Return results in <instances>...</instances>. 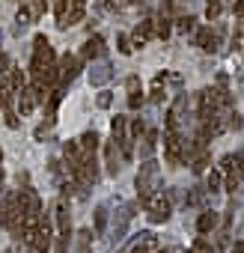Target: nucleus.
<instances>
[{"instance_id":"nucleus-35","label":"nucleus","mask_w":244,"mask_h":253,"mask_svg":"<svg viewBox=\"0 0 244 253\" xmlns=\"http://www.w3.org/2000/svg\"><path fill=\"white\" fill-rule=\"evenodd\" d=\"M229 253H244V241H235V244H232V250H229Z\"/></svg>"},{"instance_id":"nucleus-33","label":"nucleus","mask_w":244,"mask_h":253,"mask_svg":"<svg viewBox=\"0 0 244 253\" xmlns=\"http://www.w3.org/2000/svg\"><path fill=\"white\" fill-rule=\"evenodd\" d=\"M6 98H9V86H6V84H0V107L6 104Z\"/></svg>"},{"instance_id":"nucleus-7","label":"nucleus","mask_w":244,"mask_h":253,"mask_svg":"<svg viewBox=\"0 0 244 253\" xmlns=\"http://www.w3.org/2000/svg\"><path fill=\"white\" fill-rule=\"evenodd\" d=\"M223 170H226V191H235L238 182L244 179V152H235V155H223Z\"/></svg>"},{"instance_id":"nucleus-34","label":"nucleus","mask_w":244,"mask_h":253,"mask_svg":"<svg viewBox=\"0 0 244 253\" xmlns=\"http://www.w3.org/2000/svg\"><path fill=\"white\" fill-rule=\"evenodd\" d=\"M9 72V54H0V75Z\"/></svg>"},{"instance_id":"nucleus-3","label":"nucleus","mask_w":244,"mask_h":253,"mask_svg":"<svg viewBox=\"0 0 244 253\" xmlns=\"http://www.w3.org/2000/svg\"><path fill=\"white\" fill-rule=\"evenodd\" d=\"M188 125H191V119H188V95H179V98L173 101L170 113H167V131H173V134H182V137H185Z\"/></svg>"},{"instance_id":"nucleus-30","label":"nucleus","mask_w":244,"mask_h":253,"mask_svg":"<svg viewBox=\"0 0 244 253\" xmlns=\"http://www.w3.org/2000/svg\"><path fill=\"white\" fill-rule=\"evenodd\" d=\"M15 21H18V27H15V30H21V27H27V24H30V12H27V9H21Z\"/></svg>"},{"instance_id":"nucleus-27","label":"nucleus","mask_w":244,"mask_h":253,"mask_svg":"<svg viewBox=\"0 0 244 253\" xmlns=\"http://www.w3.org/2000/svg\"><path fill=\"white\" fill-rule=\"evenodd\" d=\"M158 36H161V39H167V36H170V18H167V15H161V18H158Z\"/></svg>"},{"instance_id":"nucleus-14","label":"nucleus","mask_w":244,"mask_h":253,"mask_svg":"<svg viewBox=\"0 0 244 253\" xmlns=\"http://www.w3.org/2000/svg\"><path fill=\"white\" fill-rule=\"evenodd\" d=\"M217 39H220V33H217V30H208V27H203V30L197 33V45H200L203 51H217Z\"/></svg>"},{"instance_id":"nucleus-6","label":"nucleus","mask_w":244,"mask_h":253,"mask_svg":"<svg viewBox=\"0 0 244 253\" xmlns=\"http://www.w3.org/2000/svg\"><path fill=\"white\" fill-rule=\"evenodd\" d=\"M30 69H33V75H39L45 69H54V48L48 45L45 36H36V42H33V63H30Z\"/></svg>"},{"instance_id":"nucleus-16","label":"nucleus","mask_w":244,"mask_h":253,"mask_svg":"<svg viewBox=\"0 0 244 253\" xmlns=\"http://www.w3.org/2000/svg\"><path fill=\"white\" fill-rule=\"evenodd\" d=\"M214 226H217V214H214V211H208V209H205V211H200V217H197V232H200V235H205V232H211Z\"/></svg>"},{"instance_id":"nucleus-5","label":"nucleus","mask_w":244,"mask_h":253,"mask_svg":"<svg viewBox=\"0 0 244 253\" xmlns=\"http://www.w3.org/2000/svg\"><path fill=\"white\" fill-rule=\"evenodd\" d=\"M134 203H125L116 214H113V223H110V244L116 247L122 238H125V232H128V223H131V217H134Z\"/></svg>"},{"instance_id":"nucleus-22","label":"nucleus","mask_w":244,"mask_h":253,"mask_svg":"<svg viewBox=\"0 0 244 253\" xmlns=\"http://www.w3.org/2000/svg\"><path fill=\"white\" fill-rule=\"evenodd\" d=\"M220 182H223L220 170H211L208 179H205V191H208V194H217V191H220Z\"/></svg>"},{"instance_id":"nucleus-13","label":"nucleus","mask_w":244,"mask_h":253,"mask_svg":"<svg viewBox=\"0 0 244 253\" xmlns=\"http://www.w3.org/2000/svg\"><path fill=\"white\" fill-rule=\"evenodd\" d=\"M110 75H113V66H110L107 60H92V69H89V84H92V86L107 84Z\"/></svg>"},{"instance_id":"nucleus-21","label":"nucleus","mask_w":244,"mask_h":253,"mask_svg":"<svg viewBox=\"0 0 244 253\" xmlns=\"http://www.w3.org/2000/svg\"><path fill=\"white\" fill-rule=\"evenodd\" d=\"M149 36H152V21H140V27L134 30V42L137 45H146Z\"/></svg>"},{"instance_id":"nucleus-4","label":"nucleus","mask_w":244,"mask_h":253,"mask_svg":"<svg viewBox=\"0 0 244 253\" xmlns=\"http://www.w3.org/2000/svg\"><path fill=\"white\" fill-rule=\"evenodd\" d=\"M86 12V0H60V6H57V24L66 30L72 24H78Z\"/></svg>"},{"instance_id":"nucleus-1","label":"nucleus","mask_w":244,"mask_h":253,"mask_svg":"<svg viewBox=\"0 0 244 253\" xmlns=\"http://www.w3.org/2000/svg\"><path fill=\"white\" fill-rule=\"evenodd\" d=\"M134 185H137L140 206H146V203L158 194V188H161V167H158V161H152V158H149L146 164H140V173H137Z\"/></svg>"},{"instance_id":"nucleus-10","label":"nucleus","mask_w":244,"mask_h":253,"mask_svg":"<svg viewBox=\"0 0 244 253\" xmlns=\"http://www.w3.org/2000/svg\"><path fill=\"white\" fill-rule=\"evenodd\" d=\"M110 128H113V143H116L119 152H122V161H128V158H131V137L125 134V116H113Z\"/></svg>"},{"instance_id":"nucleus-23","label":"nucleus","mask_w":244,"mask_h":253,"mask_svg":"<svg viewBox=\"0 0 244 253\" xmlns=\"http://www.w3.org/2000/svg\"><path fill=\"white\" fill-rule=\"evenodd\" d=\"M104 229H107V209L98 206L95 209V232H104Z\"/></svg>"},{"instance_id":"nucleus-32","label":"nucleus","mask_w":244,"mask_h":253,"mask_svg":"<svg viewBox=\"0 0 244 253\" xmlns=\"http://www.w3.org/2000/svg\"><path fill=\"white\" fill-rule=\"evenodd\" d=\"M110 101H113V95H110V92H101L95 104H98V107H110Z\"/></svg>"},{"instance_id":"nucleus-24","label":"nucleus","mask_w":244,"mask_h":253,"mask_svg":"<svg viewBox=\"0 0 244 253\" xmlns=\"http://www.w3.org/2000/svg\"><path fill=\"white\" fill-rule=\"evenodd\" d=\"M89 241H92V232L89 229H81L78 232V250L81 253H89Z\"/></svg>"},{"instance_id":"nucleus-26","label":"nucleus","mask_w":244,"mask_h":253,"mask_svg":"<svg viewBox=\"0 0 244 253\" xmlns=\"http://www.w3.org/2000/svg\"><path fill=\"white\" fill-rule=\"evenodd\" d=\"M9 89H24V75H21V69L12 72V78H9Z\"/></svg>"},{"instance_id":"nucleus-20","label":"nucleus","mask_w":244,"mask_h":253,"mask_svg":"<svg viewBox=\"0 0 244 253\" xmlns=\"http://www.w3.org/2000/svg\"><path fill=\"white\" fill-rule=\"evenodd\" d=\"M155 146H158V131H146V134H143V146H140V152H143L146 161H149V155L155 152Z\"/></svg>"},{"instance_id":"nucleus-31","label":"nucleus","mask_w":244,"mask_h":253,"mask_svg":"<svg viewBox=\"0 0 244 253\" xmlns=\"http://www.w3.org/2000/svg\"><path fill=\"white\" fill-rule=\"evenodd\" d=\"M179 30H182V33L194 30V18H191V15H188V18H179Z\"/></svg>"},{"instance_id":"nucleus-8","label":"nucleus","mask_w":244,"mask_h":253,"mask_svg":"<svg viewBox=\"0 0 244 253\" xmlns=\"http://www.w3.org/2000/svg\"><path fill=\"white\" fill-rule=\"evenodd\" d=\"M146 214H149V220L152 223H164L170 214H173V203H170V197H164L161 191L146 203Z\"/></svg>"},{"instance_id":"nucleus-17","label":"nucleus","mask_w":244,"mask_h":253,"mask_svg":"<svg viewBox=\"0 0 244 253\" xmlns=\"http://www.w3.org/2000/svg\"><path fill=\"white\" fill-rule=\"evenodd\" d=\"M104 54V39L101 36H92L86 45H83V60H95V57H101Z\"/></svg>"},{"instance_id":"nucleus-36","label":"nucleus","mask_w":244,"mask_h":253,"mask_svg":"<svg viewBox=\"0 0 244 253\" xmlns=\"http://www.w3.org/2000/svg\"><path fill=\"white\" fill-rule=\"evenodd\" d=\"M235 15H238V18L244 15V0H238V3H235Z\"/></svg>"},{"instance_id":"nucleus-29","label":"nucleus","mask_w":244,"mask_h":253,"mask_svg":"<svg viewBox=\"0 0 244 253\" xmlns=\"http://www.w3.org/2000/svg\"><path fill=\"white\" fill-rule=\"evenodd\" d=\"M116 45H119V54H131V42H128V36H119Z\"/></svg>"},{"instance_id":"nucleus-12","label":"nucleus","mask_w":244,"mask_h":253,"mask_svg":"<svg viewBox=\"0 0 244 253\" xmlns=\"http://www.w3.org/2000/svg\"><path fill=\"white\" fill-rule=\"evenodd\" d=\"M42 98H45V92H42L39 86H24V89L18 92V110H21V113H30Z\"/></svg>"},{"instance_id":"nucleus-2","label":"nucleus","mask_w":244,"mask_h":253,"mask_svg":"<svg viewBox=\"0 0 244 253\" xmlns=\"http://www.w3.org/2000/svg\"><path fill=\"white\" fill-rule=\"evenodd\" d=\"M54 220H57V250H54V253H69L72 220H69V206H66V197H60V200H57V206H54Z\"/></svg>"},{"instance_id":"nucleus-9","label":"nucleus","mask_w":244,"mask_h":253,"mask_svg":"<svg viewBox=\"0 0 244 253\" xmlns=\"http://www.w3.org/2000/svg\"><path fill=\"white\" fill-rule=\"evenodd\" d=\"M51 241H54L51 220H48V217H42V223H39L36 235H33V238H30V244H27V253H48V250H51Z\"/></svg>"},{"instance_id":"nucleus-15","label":"nucleus","mask_w":244,"mask_h":253,"mask_svg":"<svg viewBox=\"0 0 244 253\" xmlns=\"http://www.w3.org/2000/svg\"><path fill=\"white\" fill-rule=\"evenodd\" d=\"M125 86H128V107H131V110H137V107H140V101H143V95H140V78H137V75H131V78L125 81Z\"/></svg>"},{"instance_id":"nucleus-28","label":"nucleus","mask_w":244,"mask_h":253,"mask_svg":"<svg viewBox=\"0 0 244 253\" xmlns=\"http://www.w3.org/2000/svg\"><path fill=\"white\" fill-rule=\"evenodd\" d=\"M140 134H143V119H134V122H131V134H128V137H131V140H137Z\"/></svg>"},{"instance_id":"nucleus-25","label":"nucleus","mask_w":244,"mask_h":253,"mask_svg":"<svg viewBox=\"0 0 244 253\" xmlns=\"http://www.w3.org/2000/svg\"><path fill=\"white\" fill-rule=\"evenodd\" d=\"M188 253H214V247H208V241H205V238H197V241H194V247H191Z\"/></svg>"},{"instance_id":"nucleus-11","label":"nucleus","mask_w":244,"mask_h":253,"mask_svg":"<svg viewBox=\"0 0 244 253\" xmlns=\"http://www.w3.org/2000/svg\"><path fill=\"white\" fill-rule=\"evenodd\" d=\"M78 72H81V60L72 57V54H66V57L60 60V66H57V81H60V86L72 84V81L78 78Z\"/></svg>"},{"instance_id":"nucleus-19","label":"nucleus","mask_w":244,"mask_h":253,"mask_svg":"<svg viewBox=\"0 0 244 253\" xmlns=\"http://www.w3.org/2000/svg\"><path fill=\"white\" fill-rule=\"evenodd\" d=\"M78 143H81V149H83L86 155H95V149H98V134H95V131H86Z\"/></svg>"},{"instance_id":"nucleus-37","label":"nucleus","mask_w":244,"mask_h":253,"mask_svg":"<svg viewBox=\"0 0 244 253\" xmlns=\"http://www.w3.org/2000/svg\"><path fill=\"white\" fill-rule=\"evenodd\" d=\"M0 161H3V152H0Z\"/></svg>"},{"instance_id":"nucleus-18","label":"nucleus","mask_w":244,"mask_h":253,"mask_svg":"<svg viewBox=\"0 0 244 253\" xmlns=\"http://www.w3.org/2000/svg\"><path fill=\"white\" fill-rule=\"evenodd\" d=\"M104 158H107V173H110V176H116V173H119V155H116V143H107V149H104Z\"/></svg>"}]
</instances>
